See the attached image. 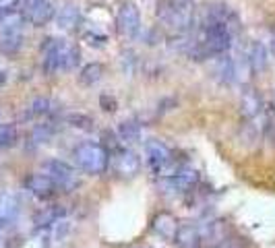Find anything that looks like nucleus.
Instances as JSON below:
<instances>
[{"mask_svg":"<svg viewBox=\"0 0 275 248\" xmlns=\"http://www.w3.org/2000/svg\"><path fill=\"white\" fill-rule=\"evenodd\" d=\"M101 77H103V64L91 62V64H87V66L81 69V73H79V83L85 85V87H91V85L99 83Z\"/></svg>","mask_w":275,"mask_h":248,"instance_id":"f3484780","label":"nucleus"},{"mask_svg":"<svg viewBox=\"0 0 275 248\" xmlns=\"http://www.w3.org/2000/svg\"><path fill=\"white\" fill-rule=\"evenodd\" d=\"M41 69L52 75L58 71H73L81 62L79 48L60 37H48L41 43Z\"/></svg>","mask_w":275,"mask_h":248,"instance_id":"f257e3e1","label":"nucleus"},{"mask_svg":"<svg viewBox=\"0 0 275 248\" xmlns=\"http://www.w3.org/2000/svg\"><path fill=\"white\" fill-rule=\"evenodd\" d=\"M252 75H255V73H252V69H250V62H248V56H246V54L234 58V81L246 85Z\"/></svg>","mask_w":275,"mask_h":248,"instance_id":"6ab92c4d","label":"nucleus"},{"mask_svg":"<svg viewBox=\"0 0 275 248\" xmlns=\"http://www.w3.org/2000/svg\"><path fill=\"white\" fill-rule=\"evenodd\" d=\"M54 17H56V9H54V5L50 3V0H44L39 7H35V9L31 11V15L27 17V21H29L33 27H44V25H48Z\"/></svg>","mask_w":275,"mask_h":248,"instance_id":"2eb2a0df","label":"nucleus"},{"mask_svg":"<svg viewBox=\"0 0 275 248\" xmlns=\"http://www.w3.org/2000/svg\"><path fill=\"white\" fill-rule=\"evenodd\" d=\"M0 228H3V226H0Z\"/></svg>","mask_w":275,"mask_h":248,"instance_id":"473e14b6","label":"nucleus"},{"mask_svg":"<svg viewBox=\"0 0 275 248\" xmlns=\"http://www.w3.org/2000/svg\"><path fill=\"white\" fill-rule=\"evenodd\" d=\"M197 180H199V174L195 170H178L163 180V184L174 192H186L188 188H193L197 184Z\"/></svg>","mask_w":275,"mask_h":248,"instance_id":"9d476101","label":"nucleus"},{"mask_svg":"<svg viewBox=\"0 0 275 248\" xmlns=\"http://www.w3.org/2000/svg\"><path fill=\"white\" fill-rule=\"evenodd\" d=\"M174 242H176L178 248H201V244H203L199 228L197 226H191V223L178 226L176 236H174Z\"/></svg>","mask_w":275,"mask_h":248,"instance_id":"9b49d317","label":"nucleus"},{"mask_svg":"<svg viewBox=\"0 0 275 248\" xmlns=\"http://www.w3.org/2000/svg\"><path fill=\"white\" fill-rule=\"evenodd\" d=\"M19 215V201L15 194H3L0 196V226H9Z\"/></svg>","mask_w":275,"mask_h":248,"instance_id":"4468645a","label":"nucleus"},{"mask_svg":"<svg viewBox=\"0 0 275 248\" xmlns=\"http://www.w3.org/2000/svg\"><path fill=\"white\" fill-rule=\"evenodd\" d=\"M54 106L52 99L48 97H35L33 102L29 104V110H27V116H50L54 112Z\"/></svg>","mask_w":275,"mask_h":248,"instance_id":"412c9836","label":"nucleus"},{"mask_svg":"<svg viewBox=\"0 0 275 248\" xmlns=\"http://www.w3.org/2000/svg\"><path fill=\"white\" fill-rule=\"evenodd\" d=\"M116 29L122 39H135L141 31V15L133 3H124L116 17Z\"/></svg>","mask_w":275,"mask_h":248,"instance_id":"423d86ee","label":"nucleus"},{"mask_svg":"<svg viewBox=\"0 0 275 248\" xmlns=\"http://www.w3.org/2000/svg\"><path fill=\"white\" fill-rule=\"evenodd\" d=\"M263 97L255 87H246L240 97V114L246 120H255L259 114H263Z\"/></svg>","mask_w":275,"mask_h":248,"instance_id":"6e6552de","label":"nucleus"},{"mask_svg":"<svg viewBox=\"0 0 275 248\" xmlns=\"http://www.w3.org/2000/svg\"><path fill=\"white\" fill-rule=\"evenodd\" d=\"M25 188L31 192V194H35L37 198H50V196H54L56 194V184H54L46 174H31V176H27L25 178Z\"/></svg>","mask_w":275,"mask_h":248,"instance_id":"1a4fd4ad","label":"nucleus"},{"mask_svg":"<svg viewBox=\"0 0 275 248\" xmlns=\"http://www.w3.org/2000/svg\"><path fill=\"white\" fill-rule=\"evenodd\" d=\"M62 215L60 209L56 207H48L46 211H41L37 217H35V223L41 228V226H52V223H58V217Z\"/></svg>","mask_w":275,"mask_h":248,"instance_id":"5701e85b","label":"nucleus"},{"mask_svg":"<svg viewBox=\"0 0 275 248\" xmlns=\"http://www.w3.org/2000/svg\"><path fill=\"white\" fill-rule=\"evenodd\" d=\"M17 141V128L15 124H0V149L11 147Z\"/></svg>","mask_w":275,"mask_h":248,"instance_id":"b1692460","label":"nucleus"},{"mask_svg":"<svg viewBox=\"0 0 275 248\" xmlns=\"http://www.w3.org/2000/svg\"><path fill=\"white\" fill-rule=\"evenodd\" d=\"M215 75L222 83H232L234 81V58L222 56L215 66Z\"/></svg>","mask_w":275,"mask_h":248,"instance_id":"aec40b11","label":"nucleus"},{"mask_svg":"<svg viewBox=\"0 0 275 248\" xmlns=\"http://www.w3.org/2000/svg\"><path fill=\"white\" fill-rule=\"evenodd\" d=\"M85 39H87V43H89V46H95V48H101V46H103V41H105V37H103V35H95V33H87V35H85Z\"/></svg>","mask_w":275,"mask_h":248,"instance_id":"c85d7f7f","label":"nucleus"},{"mask_svg":"<svg viewBox=\"0 0 275 248\" xmlns=\"http://www.w3.org/2000/svg\"><path fill=\"white\" fill-rule=\"evenodd\" d=\"M213 248H236L234 244H230V242H222V244H215Z\"/></svg>","mask_w":275,"mask_h":248,"instance_id":"c756f323","label":"nucleus"},{"mask_svg":"<svg viewBox=\"0 0 275 248\" xmlns=\"http://www.w3.org/2000/svg\"><path fill=\"white\" fill-rule=\"evenodd\" d=\"M73 160L79 170L91 176H99L108 170V149L95 141H83L73 149Z\"/></svg>","mask_w":275,"mask_h":248,"instance_id":"7ed1b4c3","label":"nucleus"},{"mask_svg":"<svg viewBox=\"0 0 275 248\" xmlns=\"http://www.w3.org/2000/svg\"><path fill=\"white\" fill-rule=\"evenodd\" d=\"M155 15L176 33H191L195 25V0H157Z\"/></svg>","mask_w":275,"mask_h":248,"instance_id":"f03ea898","label":"nucleus"},{"mask_svg":"<svg viewBox=\"0 0 275 248\" xmlns=\"http://www.w3.org/2000/svg\"><path fill=\"white\" fill-rule=\"evenodd\" d=\"M153 230H155V234L161 236L163 240H174L176 230H178L176 217L170 215V213H157V215L153 217Z\"/></svg>","mask_w":275,"mask_h":248,"instance_id":"f8f14e48","label":"nucleus"},{"mask_svg":"<svg viewBox=\"0 0 275 248\" xmlns=\"http://www.w3.org/2000/svg\"><path fill=\"white\" fill-rule=\"evenodd\" d=\"M5 81H7V75H5V73H0V85H3Z\"/></svg>","mask_w":275,"mask_h":248,"instance_id":"2f4dec72","label":"nucleus"},{"mask_svg":"<svg viewBox=\"0 0 275 248\" xmlns=\"http://www.w3.org/2000/svg\"><path fill=\"white\" fill-rule=\"evenodd\" d=\"M79 23V7L77 5H67L65 9H60V13L56 15V25L62 31H71L75 29Z\"/></svg>","mask_w":275,"mask_h":248,"instance_id":"dca6fc26","label":"nucleus"},{"mask_svg":"<svg viewBox=\"0 0 275 248\" xmlns=\"http://www.w3.org/2000/svg\"><path fill=\"white\" fill-rule=\"evenodd\" d=\"M19 3L21 0H0V21L9 15H13V13H17Z\"/></svg>","mask_w":275,"mask_h":248,"instance_id":"a878e982","label":"nucleus"},{"mask_svg":"<svg viewBox=\"0 0 275 248\" xmlns=\"http://www.w3.org/2000/svg\"><path fill=\"white\" fill-rule=\"evenodd\" d=\"M44 3V0H23V3H21V15H23V19H27L29 15H31V11L35 9V7H39Z\"/></svg>","mask_w":275,"mask_h":248,"instance_id":"cd10ccee","label":"nucleus"},{"mask_svg":"<svg viewBox=\"0 0 275 248\" xmlns=\"http://www.w3.org/2000/svg\"><path fill=\"white\" fill-rule=\"evenodd\" d=\"M41 174H46L58 190H71L77 186V170L60 160H48L41 166Z\"/></svg>","mask_w":275,"mask_h":248,"instance_id":"20e7f679","label":"nucleus"},{"mask_svg":"<svg viewBox=\"0 0 275 248\" xmlns=\"http://www.w3.org/2000/svg\"><path fill=\"white\" fill-rule=\"evenodd\" d=\"M114 168L122 178H135L141 170V160L131 149H120L114 157Z\"/></svg>","mask_w":275,"mask_h":248,"instance_id":"0eeeda50","label":"nucleus"},{"mask_svg":"<svg viewBox=\"0 0 275 248\" xmlns=\"http://www.w3.org/2000/svg\"><path fill=\"white\" fill-rule=\"evenodd\" d=\"M246 56H248V62H250V69H252L255 75L267 71L269 60H267V48H265L263 41H252L250 48H248V52H246Z\"/></svg>","mask_w":275,"mask_h":248,"instance_id":"ddd939ff","label":"nucleus"},{"mask_svg":"<svg viewBox=\"0 0 275 248\" xmlns=\"http://www.w3.org/2000/svg\"><path fill=\"white\" fill-rule=\"evenodd\" d=\"M52 134H54V126H52V122L37 124V126L31 130V134H29V145H31V147H37V145L50 141Z\"/></svg>","mask_w":275,"mask_h":248,"instance_id":"4be33fe9","label":"nucleus"},{"mask_svg":"<svg viewBox=\"0 0 275 248\" xmlns=\"http://www.w3.org/2000/svg\"><path fill=\"white\" fill-rule=\"evenodd\" d=\"M118 137L124 143H137L141 139V124L137 120H122L118 124Z\"/></svg>","mask_w":275,"mask_h":248,"instance_id":"a211bd4d","label":"nucleus"},{"mask_svg":"<svg viewBox=\"0 0 275 248\" xmlns=\"http://www.w3.org/2000/svg\"><path fill=\"white\" fill-rule=\"evenodd\" d=\"M67 122L73 126V128H81V130H89L93 128V120L85 114H69L67 116Z\"/></svg>","mask_w":275,"mask_h":248,"instance_id":"393cba45","label":"nucleus"},{"mask_svg":"<svg viewBox=\"0 0 275 248\" xmlns=\"http://www.w3.org/2000/svg\"><path fill=\"white\" fill-rule=\"evenodd\" d=\"M99 106H101V110L103 112H116V108H118V102H116V97L114 95H108V93H103L101 97H99Z\"/></svg>","mask_w":275,"mask_h":248,"instance_id":"bb28decb","label":"nucleus"},{"mask_svg":"<svg viewBox=\"0 0 275 248\" xmlns=\"http://www.w3.org/2000/svg\"><path fill=\"white\" fill-rule=\"evenodd\" d=\"M145 157H147L149 168L155 174L166 172L174 164V151L159 139H147L145 141Z\"/></svg>","mask_w":275,"mask_h":248,"instance_id":"39448f33","label":"nucleus"},{"mask_svg":"<svg viewBox=\"0 0 275 248\" xmlns=\"http://www.w3.org/2000/svg\"><path fill=\"white\" fill-rule=\"evenodd\" d=\"M271 50H273V52H275V29L271 31Z\"/></svg>","mask_w":275,"mask_h":248,"instance_id":"7c9ffc66","label":"nucleus"}]
</instances>
